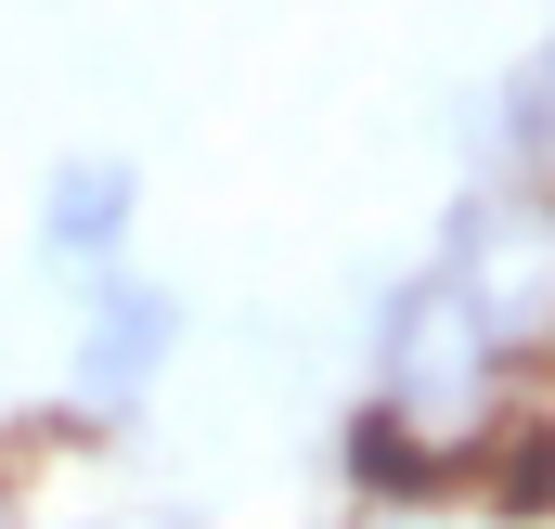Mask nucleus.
Here are the masks:
<instances>
[{
  "label": "nucleus",
  "instance_id": "1",
  "mask_svg": "<svg viewBox=\"0 0 555 529\" xmlns=\"http://www.w3.org/2000/svg\"><path fill=\"white\" fill-rule=\"evenodd\" d=\"M168 349H181V297H168V284H104V310H91V336H78V400H91V413H130V400L168 375Z\"/></svg>",
  "mask_w": 555,
  "mask_h": 529
},
{
  "label": "nucleus",
  "instance_id": "2",
  "mask_svg": "<svg viewBox=\"0 0 555 529\" xmlns=\"http://www.w3.org/2000/svg\"><path fill=\"white\" fill-rule=\"evenodd\" d=\"M478 452L465 439H426L414 400H362V426H349V478L362 491H388V504H426V491H452Z\"/></svg>",
  "mask_w": 555,
  "mask_h": 529
},
{
  "label": "nucleus",
  "instance_id": "3",
  "mask_svg": "<svg viewBox=\"0 0 555 529\" xmlns=\"http://www.w3.org/2000/svg\"><path fill=\"white\" fill-rule=\"evenodd\" d=\"M130 207H142L130 168H117V155H78V168H52V194H39V246H52V259H117V246H130Z\"/></svg>",
  "mask_w": 555,
  "mask_h": 529
},
{
  "label": "nucleus",
  "instance_id": "4",
  "mask_svg": "<svg viewBox=\"0 0 555 529\" xmlns=\"http://www.w3.org/2000/svg\"><path fill=\"white\" fill-rule=\"evenodd\" d=\"M491 504H504V517H543V504H555V413H517V426H504Z\"/></svg>",
  "mask_w": 555,
  "mask_h": 529
}]
</instances>
